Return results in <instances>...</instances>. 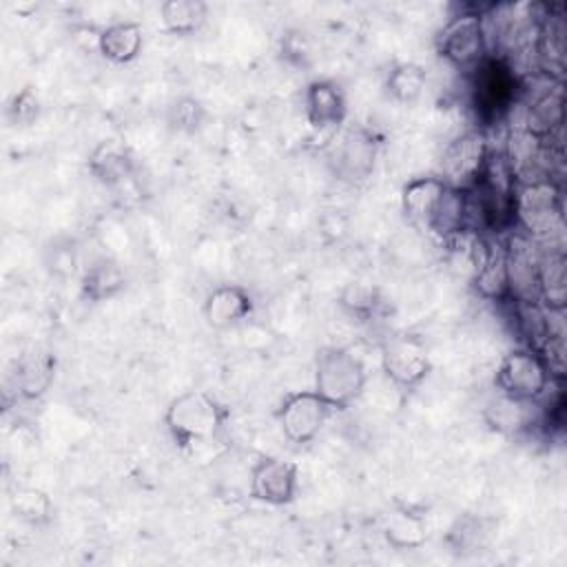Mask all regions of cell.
Here are the masks:
<instances>
[{
	"label": "cell",
	"instance_id": "2",
	"mask_svg": "<svg viewBox=\"0 0 567 567\" xmlns=\"http://www.w3.org/2000/svg\"><path fill=\"white\" fill-rule=\"evenodd\" d=\"M512 215L525 237L547 239L563 224L560 188L549 177L514 182Z\"/></svg>",
	"mask_w": 567,
	"mask_h": 567
},
{
	"label": "cell",
	"instance_id": "25",
	"mask_svg": "<svg viewBox=\"0 0 567 567\" xmlns=\"http://www.w3.org/2000/svg\"><path fill=\"white\" fill-rule=\"evenodd\" d=\"M11 509L20 520L29 525H44L53 516V501L40 487L20 485L11 494Z\"/></svg>",
	"mask_w": 567,
	"mask_h": 567
},
{
	"label": "cell",
	"instance_id": "15",
	"mask_svg": "<svg viewBox=\"0 0 567 567\" xmlns=\"http://www.w3.org/2000/svg\"><path fill=\"white\" fill-rule=\"evenodd\" d=\"M144 47V29L140 22L124 20L113 22L97 31L95 49L100 55L113 64H128L133 62Z\"/></svg>",
	"mask_w": 567,
	"mask_h": 567
},
{
	"label": "cell",
	"instance_id": "6",
	"mask_svg": "<svg viewBox=\"0 0 567 567\" xmlns=\"http://www.w3.org/2000/svg\"><path fill=\"white\" fill-rule=\"evenodd\" d=\"M472 73L476 113L485 122H494L507 115L520 89L516 69L505 58H485Z\"/></svg>",
	"mask_w": 567,
	"mask_h": 567
},
{
	"label": "cell",
	"instance_id": "16",
	"mask_svg": "<svg viewBox=\"0 0 567 567\" xmlns=\"http://www.w3.org/2000/svg\"><path fill=\"white\" fill-rule=\"evenodd\" d=\"M89 171L104 186H120L133 175V155L120 140H102L89 153Z\"/></svg>",
	"mask_w": 567,
	"mask_h": 567
},
{
	"label": "cell",
	"instance_id": "20",
	"mask_svg": "<svg viewBox=\"0 0 567 567\" xmlns=\"http://www.w3.org/2000/svg\"><path fill=\"white\" fill-rule=\"evenodd\" d=\"M383 538L390 547L403 551V549H419L427 540V523L421 514L408 509V507H396L392 509L385 520H383Z\"/></svg>",
	"mask_w": 567,
	"mask_h": 567
},
{
	"label": "cell",
	"instance_id": "29",
	"mask_svg": "<svg viewBox=\"0 0 567 567\" xmlns=\"http://www.w3.org/2000/svg\"><path fill=\"white\" fill-rule=\"evenodd\" d=\"M279 51H281V58L295 66H306L310 62V42L306 38L303 31L299 29H292V31H286V35L281 38L279 42Z\"/></svg>",
	"mask_w": 567,
	"mask_h": 567
},
{
	"label": "cell",
	"instance_id": "18",
	"mask_svg": "<svg viewBox=\"0 0 567 567\" xmlns=\"http://www.w3.org/2000/svg\"><path fill=\"white\" fill-rule=\"evenodd\" d=\"M124 286H126L124 270L111 257H100V259L91 261L84 268L82 279H80L82 297L93 301V303H100V301L117 297L124 290Z\"/></svg>",
	"mask_w": 567,
	"mask_h": 567
},
{
	"label": "cell",
	"instance_id": "5",
	"mask_svg": "<svg viewBox=\"0 0 567 567\" xmlns=\"http://www.w3.org/2000/svg\"><path fill=\"white\" fill-rule=\"evenodd\" d=\"M439 55L461 71H474L489 58L485 18L476 11H463L445 22L436 38Z\"/></svg>",
	"mask_w": 567,
	"mask_h": 567
},
{
	"label": "cell",
	"instance_id": "10",
	"mask_svg": "<svg viewBox=\"0 0 567 567\" xmlns=\"http://www.w3.org/2000/svg\"><path fill=\"white\" fill-rule=\"evenodd\" d=\"M299 470L292 461L279 456H261L252 463L248 476V494L266 505H290L297 496Z\"/></svg>",
	"mask_w": 567,
	"mask_h": 567
},
{
	"label": "cell",
	"instance_id": "21",
	"mask_svg": "<svg viewBox=\"0 0 567 567\" xmlns=\"http://www.w3.org/2000/svg\"><path fill=\"white\" fill-rule=\"evenodd\" d=\"M563 124V91L560 84L556 89H547L527 106L525 131L536 140L545 142L551 137L556 128Z\"/></svg>",
	"mask_w": 567,
	"mask_h": 567
},
{
	"label": "cell",
	"instance_id": "12",
	"mask_svg": "<svg viewBox=\"0 0 567 567\" xmlns=\"http://www.w3.org/2000/svg\"><path fill=\"white\" fill-rule=\"evenodd\" d=\"M255 310L252 295L239 284H219L204 299V321L213 330H228L248 319Z\"/></svg>",
	"mask_w": 567,
	"mask_h": 567
},
{
	"label": "cell",
	"instance_id": "14",
	"mask_svg": "<svg viewBox=\"0 0 567 567\" xmlns=\"http://www.w3.org/2000/svg\"><path fill=\"white\" fill-rule=\"evenodd\" d=\"M447 190V184L441 177H414L401 190V208L405 217L425 230H430V221Z\"/></svg>",
	"mask_w": 567,
	"mask_h": 567
},
{
	"label": "cell",
	"instance_id": "7",
	"mask_svg": "<svg viewBox=\"0 0 567 567\" xmlns=\"http://www.w3.org/2000/svg\"><path fill=\"white\" fill-rule=\"evenodd\" d=\"M492 155L485 131L470 128L456 135L441 155V179L456 190H472L487 166Z\"/></svg>",
	"mask_w": 567,
	"mask_h": 567
},
{
	"label": "cell",
	"instance_id": "26",
	"mask_svg": "<svg viewBox=\"0 0 567 567\" xmlns=\"http://www.w3.org/2000/svg\"><path fill=\"white\" fill-rule=\"evenodd\" d=\"M339 306L354 319L365 321L370 317L377 315L379 306H381V295L379 288L368 284V281H348L341 288L339 295Z\"/></svg>",
	"mask_w": 567,
	"mask_h": 567
},
{
	"label": "cell",
	"instance_id": "23",
	"mask_svg": "<svg viewBox=\"0 0 567 567\" xmlns=\"http://www.w3.org/2000/svg\"><path fill=\"white\" fill-rule=\"evenodd\" d=\"M427 84V73L416 62H399L388 71L385 89L388 95L399 104H410L419 100Z\"/></svg>",
	"mask_w": 567,
	"mask_h": 567
},
{
	"label": "cell",
	"instance_id": "1",
	"mask_svg": "<svg viewBox=\"0 0 567 567\" xmlns=\"http://www.w3.org/2000/svg\"><path fill=\"white\" fill-rule=\"evenodd\" d=\"M228 410L204 390H186L173 396L164 410V425L179 447H193L217 439Z\"/></svg>",
	"mask_w": 567,
	"mask_h": 567
},
{
	"label": "cell",
	"instance_id": "17",
	"mask_svg": "<svg viewBox=\"0 0 567 567\" xmlns=\"http://www.w3.org/2000/svg\"><path fill=\"white\" fill-rule=\"evenodd\" d=\"M567 301L565 255L560 250L538 252V303L545 310L563 312Z\"/></svg>",
	"mask_w": 567,
	"mask_h": 567
},
{
	"label": "cell",
	"instance_id": "24",
	"mask_svg": "<svg viewBox=\"0 0 567 567\" xmlns=\"http://www.w3.org/2000/svg\"><path fill=\"white\" fill-rule=\"evenodd\" d=\"M532 401H520V399H509L498 394V399L487 408L485 419L487 423L505 434H516L532 425Z\"/></svg>",
	"mask_w": 567,
	"mask_h": 567
},
{
	"label": "cell",
	"instance_id": "22",
	"mask_svg": "<svg viewBox=\"0 0 567 567\" xmlns=\"http://www.w3.org/2000/svg\"><path fill=\"white\" fill-rule=\"evenodd\" d=\"M208 4L204 0H164L159 4V22L173 35H190L204 27Z\"/></svg>",
	"mask_w": 567,
	"mask_h": 567
},
{
	"label": "cell",
	"instance_id": "8",
	"mask_svg": "<svg viewBox=\"0 0 567 567\" xmlns=\"http://www.w3.org/2000/svg\"><path fill=\"white\" fill-rule=\"evenodd\" d=\"M381 370L392 385L410 392L430 377L432 359L421 339L399 334L381 346Z\"/></svg>",
	"mask_w": 567,
	"mask_h": 567
},
{
	"label": "cell",
	"instance_id": "27",
	"mask_svg": "<svg viewBox=\"0 0 567 567\" xmlns=\"http://www.w3.org/2000/svg\"><path fill=\"white\" fill-rule=\"evenodd\" d=\"M206 106L193 97V95H179L177 100L171 102L168 111H166V124L171 131L177 133H197L204 122H206Z\"/></svg>",
	"mask_w": 567,
	"mask_h": 567
},
{
	"label": "cell",
	"instance_id": "4",
	"mask_svg": "<svg viewBox=\"0 0 567 567\" xmlns=\"http://www.w3.org/2000/svg\"><path fill=\"white\" fill-rule=\"evenodd\" d=\"M551 379H554V372L545 361V357L525 346V348L509 350L501 359L494 372V388L503 396L536 403L547 394Z\"/></svg>",
	"mask_w": 567,
	"mask_h": 567
},
{
	"label": "cell",
	"instance_id": "19",
	"mask_svg": "<svg viewBox=\"0 0 567 567\" xmlns=\"http://www.w3.org/2000/svg\"><path fill=\"white\" fill-rule=\"evenodd\" d=\"M55 359L44 350H29L16 363V388L24 399L42 396L53 383Z\"/></svg>",
	"mask_w": 567,
	"mask_h": 567
},
{
	"label": "cell",
	"instance_id": "11",
	"mask_svg": "<svg viewBox=\"0 0 567 567\" xmlns=\"http://www.w3.org/2000/svg\"><path fill=\"white\" fill-rule=\"evenodd\" d=\"M377 137L372 135V131L363 128V126H352L348 128L337 146L332 148V164H334V173L339 179L350 182V184H359L365 182L374 168V159H377Z\"/></svg>",
	"mask_w": 567,
	"mask_h": 567
},
{
	"label": "cell",
	"instance_id": "28",
	"mask_svg": "<svg viewBox=\"0 0 567 567\" xmlns=\"http://www.w3.org/2000/svg\"><path fill=\"white\" fill-rule=\"evenodd\" d=\"M7 115L11 117L13 124H31L40 115V100H38V95L29 86H24L22 91H18L11 97V102L7 106Z\"/></svg>",
	"mask_w": 567,
	"mask_h": 567
},
{
	"label": "cell",
	"instance_id": "13",
	"mask_svg": "<svg viewBox=\"0 0 567 567\" xmlns=\"http://www.w3.org/2000/svg\"><path fill=\"white\" fill-rule=\"evenodd\" d=\"M306 117L317 131H334L346 122L348 104L341 86L332 80H312L303 93Z\"/></svg>",
	"mask_w": 567,
	"mask_h": 567
},
{
	"label": "cell",
	"instance_id": "3",
	"mask_svg": "<svg viewBox=\"0 0 567 567\" xmlns=\"http://www.w3.org/2000/svg\"><path fill=\"white\" fill-rule=\"evenodd\" d=\"M365 368L361 359L343 346H326L315 357V392L332 408L352 405L365 390Z\"/></svg>",
	"mask_w": 567,
	"mask_h": 567
},
{
	"label": "cell",
	"instance_id": "9",
	"mask_svg": "<svg viewBox=\"0 0 567 567\" xmlns=\"http://www.w3.org/2000/svg\"><path fill=\"white\" fill-rule=\"evenodd\" d=\"M330 405L315 392V390H299V392H288L275 416L279 423L281 434L295 443V445H306L317 439V434L323 430L328 416H330Z\"/></svg>",
	"mask_w": 567,
	"mask_h": 567
}]
</instances>
